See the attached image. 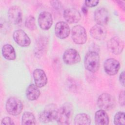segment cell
<instances>
[{
  "mask_svg": "<svg viewBox=\"0 0 125 125\" xmlns=\"http://www.w3.org/2000/svg\"><path fill=\"white\" fill-rule=\"evenodd\" d=\"M73 112L72 104L69 102H66L58 109L56 121L60 125H69Z\"/></svg>",
  "mask_w": 125,
  "mask_h": 125,
  "instance_id": "cell-1",
  "label": "cell"
},
{
  "mask_svg": "<svg viewBox=\"0 0 125 125\" xmlns=\"http://www.w3.org/2000/svg\"><path fill=\"white\" fill-rule=\"evenodd\" d=\"M85 68L92 73L97 72L100 67V56L95 51H89L84 58Z\"/></svg>",
  "mask_w": 125,
  "mask_h": 125,
  "instance_id": "cell-2",
  "label": "cell"
},
{
  "mask_svg": "<svg viewBox=\"0 0 125 125\" xmlns=\"http://www.w3.org/2000/svg\"><path fill=\"white\" fill-rule=\"evenodd\" d=\"M97 105L103 110H109L114 108L116 106L115 98L110 94L104 93L101 94L97 99Z\"/></svg>",
  "mask_w": 125,
  "mask_h": 125,
  "instance_id": "cell-3",
  "label": "cell"
},
{
  "mask_svg": "<svg viewBox=\"0 0 125 125\" xmlns=\"http://www.w3.org/2000/svg\"><path fill=\"white\" fill-rule=\"evenodd\" d=\"M58 109L56 104H51L45 106L40 113L39 119L42 123H47L56 120Z\"/></svg>",
  "mask_w": 125,
  "mask_h": 125,
  "instance_id": "cell-4",
  "label": "cell"
},
{
  "mask_svg": "<svg viewBox=\"0 0 125 125\" xmlns=\"http://www.w3.org/2000/svg\"><path fill=\"white\" fill-rule=\"evenodd\" d=\"M5 108L7 112L13 116L19 115L23 109L21 101L16 97L9 98L6 103Z\"/></svg>",
  "mask_w": 125,
  "mask_h": 125,
  "instance_id": "cell-5",
  "label": "cell"
},
{
  "mask_svg": "<svg viewBox=\"0 0 125 125\" xmlns=\"http://www.w3.org/2000/svg\"><path fill=\"white\" fill-rule=\"evenodd\" d=\"M71 37L73 41L78 44H84L87 41L85 29L80 25H75L72 28Z\"/></svg>",
  "mask_w": 125,
  "mask_h": 125,
  "instance_id": "cell-6",
  "label": "cell"
},
{
  "mask_svg": "<svg viewBox=\"0 0 125 125\" xmlns=\"http://www.w3.org/2000/svg\"><path fill=\"white\" fill-rule=\"evenodd\" d=\"M107 47L110 52L118 55L122 52L124 48V43L121 38L116 36L112 37L108 41Z\"/></svg>",
  "mask_w": 125,
  "mask_h": 125,
  "instance_id": "cell-7",
  "label": "cell"
},
{
  "mask_svg": "<svg viewBox=\"0 0 125 125\" xmlns=\"http://www.w3.org/2000/svg\"><path fill=\"white\" fill-rule=\"evenodd\" d=\"M8 17L12 24L15 25L20 24L22 20V13L20 7L15 5L10 7L8 11Z\"/></svg>",
  "mask_w": 125,
  "mask_h": 125,
  "instance_id": "cell-8",
  "label": "cell"
},
{
  "mask_svg": "<svg viewBox=\"0 0 125 125\" xmlns=\"http://www.w3.org/2000/svg\"><path fill=\"white\" fill-rule=\"evenodd\" d=\"M63 60L68 65H73L79 62L81 57L78 52L72 48L67 49L63 55Z\"/></svg>",
  "mask_w": 125,
  "mask_h": 125,
  "instance_id": "cell-9",
  "label": "cell"
},
{
  "mask_svg": "<svg viewBox=\"0 0 125 125\" xmlns=\"http://www.w3.org/2000/svg\"><path fill=\"white\" fill-rule=\"evenodd\" d=\"M104 68L107 74L110 76H113L118 72L120 68V64L117 60L113 58H109L104 62Z\"/></svg>",
  "mask_w": 125,
  "mask_h": 125,
  "instance_id": "cell-10",
  "label": "cell"
},
{
  "mask_svg": "<svg viewBox=\"0 0 125 125\" xmlns=\"http://www.w3.org/2000/svg\"><path fill=\"white\" fill-rule=\"evenodd\" d=\"M14 41L19 45L22 47H27L31 43V41L26 33L21 29L15 31L13 34Z\"/></svg>",
  "mask_w": 125,
  "mask_h": 125,
  "instance_id": "cell-11",
  "label": "cell"
},
{
  "mask_svg": "<svg viewBox=\"0 0 125 125\" xmlns=\"http://www.w3.org/2000/svg\"><path fill=\"white\" fill-rule=\"evenodd\" d=\"M94 19L97 24L105 25L109 19V14L107 10L104 7L97 8L94 13Z\"/></svg>",
  "mask_w": 125,
  "mask_h": 125,
  "instance_id": "cell-12",
  "label": "cell"
},
{
  "mask_svg": "<svg viewBox=\"0 0 125 125\" xmlns=\"http://www.w3.org/2000/svg\"><path fill=\"white\" fill-rule=\"evenodd\" d=\"M38 23L42 29L44 30H48L53 24V19L51 14L46 11L41 12L38 17Z\"/></svg>",
  "mask_w": 125,
  "mask_h": 125,
  "instance_id": "cell-13",
  "label": "cell"
},
{
  "mask_svg": "<svg viewBox=\"0 0 125 125\" xmlns=\"http://www.w3.org/2000/svg\"><path fill=\"white\" fill-rule=\"evenodd\" d=\"M63 17L65 21L70 23L73 24L78 22L81 18V15L77 9L71 8L65 9L63 12Z\"/></svg>",
  "mask_w": 125,
  "mask_h": 125,
  "instance_id": "cell-14",
  "label": "cell"
},
{
  "mask_svg": "<svg viewBox=\"0 0 125 125\" xmlns=\"http://www.w3.org/2000/svg\"><path fill=\"white\" fill-rule=\"evenodd\" d=\"M70 28L68 24L64 21H59L55 25V33L56 36L61 39L67 38L70 34Z\"/></svg>",
  "mask_w": 125,
  "mask_h": 125,
  "instance_id": "cell-15",
  "label": "cell"
},
{
  "mask_svg": "<svg viewBox=\"0 0 125 125\" xmlns=\"http://www.w3.org/2000/svg\"><path fill=\"white\" fill-rule=\"evenodd\" d=\"M91 37L97 40H103L106 36L107 30L105 27L101 25L96 24L90 30Z\"/></svg>",
  "mask_w": 125,
  "mask_h": 125,
  "instance_id": "cell-16",
  "label": "cell"
},
{
  "mask_svg": "<svg viewBox=\"0 0 125 125\" xmlns=\"http://www.w3.org/2000/svg\"><path fill=\"white\" fill-rule=\"evenodd\" d=\"M33 75L35 84L39 88L42 87L46 84L47 78L43 70L41 69H36L34 71Z\"/></svg>",
  "mask_w": 125,
  "mask_h": 125,
  "instance_id": "cell-17",
  "label": "cell"
},
{
  "mask_svg": "<svg viewBox=\"0 0 125 125\" xmlns=\"http://www.w3.org/2000/svg\"><path fill=\"white\" fill-rule=\"evenodd\" d=\"M26 96L30 101L36 100L40 96V91L39 87L36 84H30L26 89Z\"/></svg>",
  "mask_w": 125,
  "mask_h": 125,
  "instance_id": "cell-18",
  "label": "cell"
},
{
  "mask_svg": "<svg viewBox=\"0 0 125 125\" xmlns=\"http://www.w3.org/2000/svg\"><path fill=\"white\" fill-rule=\"evenodd\" d=\"M95 122L97 125H107L109 123L108 115L104 110H99L95 114Z\"/></svg>",
  "mask_w": 125,
  "mask_h": 125,
  "instance_id": "cell-19",
  "label": "cell"
},
{
  "mask_svg": "<svg viewBox=\"0 0 125 125\" xmlns=\"http://www.w3.org/2000/svg\"><path fill=\"white\" fill-rule=\"evenodd\" d=\"M2 54L3 57L7 60L13 61L16 58V54L15 49L12 45L9 44H6L3 46L2 48Z\"/></svg>",
  "mask_w": 125,
  "mask_h": 125,
  "instance_id": "cell-20",
  "label": "cell"
},
{
  "mask_svg": "<svg viewBox=\"0 0 125 125\" xmlns=\"http://www.w3.org/2000/svg\"><path fill=\"white\" fill-rule=\"evenodd\" d=\"M91 123L90 117L85 113L77 114L74 119V124L76 125H87Z\"/></svg>",
  "mask_w": 125,
  "mask_h": 125,
  "instance_id": "cell-21",
  "label": "cell"
},
{
  "mask_svg": "<svg viewBox=\"0 0 125 125\" xmlns=\"http://www.w3.org/2000/svg\"><path fill=\"white\" fill-rule=\"evenodd\" d=\"M21 124L23 125L36 124V120L34 115L30 112H24L22 116Z\"/></svg>",
  "mask_w": 125,
  "mask_h": 125,
  "instance_id": "cell-22",
  "label": "cell"
},
{
  "mask_svg": "<svg viewBox=\"0 0 125 125\" xmlns=\"http://www.w3.org/2000/svg\"><path fill=\"white\" fill-rule=\"evenodd\" d=\"M25 25L26 27L30 30L33 31L36 29L37 26L35 18L33 16H28L25 20Z\"/></svg>",
  "mask_w": 125,
  "mask_h": 125,
  "instance_id": "cell-23",
  "label": "cell"
},
{
  "mask_svg": "<svg viewBox=\"0 0 125 125\" xmlns=\"http://www.w3.org/2000/svg\"><path fill=\"white\" fill-rule=\"evenodd\" d=\"M114 124L116 125H121L125 124V113L124 112H118L117 113L114 118Z\"/></svg>",
  "mask_w": 125,
  "mask_h": 125,
  "instance_id": "cell-24",
  "label": "cell"
},
{
  "mask_svg": "<svg viewBox=\"0 0 125 125\" xmlns=\"http://www.w3.org/2000/svg\"><path fill=\"white\" fill-rule=\"evenodd\" d=\"M99 2V0H85V4L86 6L89 7H93L97 6Z\"/></svg>",
  "mask_w": 125,
  "mask_h": 125,
  "instance_id": "cell-25",
  "label": "cell"
},
{
  "mask_svg": "<svg viewBox=\"0 0 125 125\" xmlns=\"http://www.w3.org/2000/svg\"><path fill=\"white\" fill-rule=\"evenodd\" d=\"M1 125H15L13 120L9 117L3 118L1 121Z\"/></svg>",
  "mask_w": 125,
  "mask_h": 125,
  "instance_id": "cell-26",
  "label": "cell"
},
{
  "mask_svg": "<svg viewBox=\"0 0 125 125\" xmlns=\"http://www.w3.org/2000/svg\"><path fill=\"white\" fill-rule=\"evenodd\" d=\"M119 103L121 106H124L125 105V92L124 90L121 91L119 96Z\"/></svg>",
  "mask_w": 125,
  "mask_h": 125,
  "instance_id": "cell-27",
  "label": "cell"
},
{
  "mask_svg": "<svg viewBox=\"0 0 125 125\" xmlns=\"http://www.w3.org/2000/svg\"><path fill=\"white\" fill-rule=\"evenodd\" d=\"M50 4L55 9H59L61 6V3L58 0H51L50 1Z\"/></svg>",
  "mask_w": 125,
  "mask_h": 125,
  "instance_id": "cell-28",
  "label": "cell"
},
{
  "mask_svg": "<svg viewBox=\"0 0 125 125\" xmlns=\"http://www.w3.org/2000/svg\"><path fill=\"white\" fill-rule=\"evenodd\" d=\"M119 81L123 85V86H124L125 84V72L123 71L119 76Z\"/></svg>",
  "mask_w": 125,
  "mask_h": 125,
  "instance_id": "cell-29",
  "label": "cell"
},
{
  "mask_svg": "<svg viewBox=\"0 0 125 125\" xmlns=\"http://www.w3.org/2000/svg\"><path fill=\"white\" fill-rule=\"evenodd\" d=\"M116 2L118 3V4L119 5H120L121 8H123V10H124V9H125V2H124V1H116Z\"/></svg>",
  "mask_w": 125,
  "mask_h": 125,
  "instance_id": "cell-30",
  "label": "cell"
}]
</instances>
